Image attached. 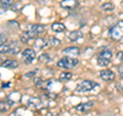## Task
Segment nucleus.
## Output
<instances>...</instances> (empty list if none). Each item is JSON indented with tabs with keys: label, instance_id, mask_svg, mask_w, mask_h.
Listing matches in <instances>:
<instances>
[{
	"label": "nucleus",
	"instance_id": "obj_32",
	"mask_svg": "<svg viewBox=\"0 0 123 116\" xmlns=\"http://www.w3.org/2000/svg\"><path fill=\"white\" fill-rule=\"evenodd\" d=\"M121 7H122V8H123V1L121 2Z\"/></svg>",
	"mask_w": 123,
	"mask_h": 116
},
{
	"label": "nucleus",
	"instance_id": "obj_1",
	"mask_svg": "<svg viewBox=\"0 0 123 116\" xmlns=\"http://www.w3.org/2000/svg\"><path fill=\"white\" fill-rule=\"evenodd\" d=\"M79 63V60L76 58H71V57H64L57 62V67L63 68V69H72L76 67Z\"/></svg>",
	"mask_w": 123,
	"mask_h": 116
},
{
	"label": "nucleus",
	"instance_id": "obj_33",
	"mask_svg": "<svg viewBox=\"0 0 123 116\" xmlns=\"http://www.w3.org/2000/svg\"><path fill=\"white\" fill-rule=\"evenodd\" d=\"M9 116H15V114H11V115H9Z\"/></svg>",
	"mask_w": 123,
	"mask_h": 116
},
{
	"label": "nucleus",
	"instance_id": "obj_5",
	"mask_svg": "<svg viewBox=\"0 0 123 116\" xmlns=\"http://www.w3.org/2000/svg\"><path fill=\"white\" fill-rule=\"evenodd\" d=\"M22 58L26 64H31L36 59V52L32 48H26L22 53Z\"/></svg>",
	"mask_w": 123,
	"mask_h": 116
},
{
	"label": "nucleus",
	"instance_id": "obj_22",
	"mask_svg": "<svg viewBox=\"0 0 123 116\" xmlns=\"http://www.w3.org/2000/svg\"><path fill=\"white\" fill-rule=\"evenodd\" d=\"M10 51V45L8 44H0V53H8Z\"/></svg>",
	"mask_w": 123,
	"mask_h": 116
},
{
	"label": "nucleus",
	"instance_id": "obj_14",
	"mask_svg": "<svg viewBox=\"0 0 123 116\" xmlns=\"http://www.w3.org/2000/svg\"><path fill=\"white\" fill-rule=\"evenodd\" d=\"M51 30L53 32H56V33H60V32H64L66 30V26L62 23H53L51 25Z\"/></svg>",
	"mask_w": 123,
	"mask_h": 116
},
{
	"label": "nucleus",
	"instance_id": "obj_26",
	"mask_svg": "<svg viewBox=\"0 0 123 116\" xmlns=\"http://www.w3.org/2000/svg\"><path fill=\"white\" fill-rule=\"evenodd\" d=\"M7 41V37L4 34H0V44H4Z\"/></svg>",
	"mask_w": 123,
	"mask_h": 116
},
{
	"label": "nucleus",
	"instance_id": "obj_31",
	"mask_svg": "<svg viewBox=\"0 0 123 116\" xmlns=\"http://www.w3.org/2000/svg\"><path fill=\"white\" fill-rule=\"evenodd\" d=\"M46 116H55V115L52 112H48V113H46Z\"/></svg>",
	"mask_w": 123,
	"mask_h": 116
},
{
	"label": "nucleus",
	"instance_id": "obj_6",
	"mask_svg": "<svg viewBox=\"0 0 123 116\" xmlns=\"http://www.w3.org/2000/svg\"><path fill=\"white\" fill-rule=\"evenodd\" d=\"M99 75L104 81H113L115 79V73L110 69H104L99 72Z\"/></svg>",
	"mask_w": 123,
	"mask_h": 116
},
{
	"label": "nucleus",
	"instance_id": "obj_28",
	"mask_svg": "<svg viewBox=\"0 0 123 116\" xmlns=\"http://www.w3.org/2000/svg\"><path fill=\"white\" fill-rule=\"evenodd\" d=\"M116 57H117V59H118L119 61L123 63V52H117Z\"/></svg>",
	"mask_w": 123,
	"mask_h": 116
},
{
	"label": "nucleus",
	"instance_id": "obj_30",
	"mask_svg": "<svg viewBox=\"0 0 123 116\" xmlns=\"http://www.w3.org/2000/svg\"><path fill=\"white\" fill-rule=\"evenodd\" d=\"M10 86V82H6V84H2V87H8Z\"/></svg>",
	"mask_w": 123,
	"mask_h": 116
},
{
	"label": "nucleus",
	"instance_id": "obj_21",
	"mask_svg": "<svg viewBox=\"0 0 123 116\" xmlns=\"http://www.w3.org/2000/svg\"><path fill=\"white\" fill-rule=\"evenodd\" d=\"M0 3L3 7L7 8V7H10L14 4V0H0Z\"/></svg>",
	"mask_w": 123,
	"mask_h": 116
},
{
	"label": "nucleus",
	"instance_id": "obj_27",
	"mask_svg": "<svg viewBox=\"0 0 123 116\" xmlns=\"http://www.w3.org/2000/svg\"><path fill=\"white\" fill-rule=\"evenodd\" d=\"M46 97L49 99V100H53L56 98V94H53V92H46Z\"/></svg>",
	"mask_w": 123,
	"mask_h": 116
},
{
	"label": "nucleus",
	"instance_id": "obj_12",
	"mask_svg": "<svg viewBox=\"0 0 123 116\" xmlns=\"http://www.w3.org/2000/svg\"><path fill=\"white\" fill-rule=\"evenodd\" d=\"M82 37H83V33L81 32V31H79V30L72 31V32H70L69 33V35H68V38L71 41H77L78 39H81Z\"/></svg>",
	"mask_w": 123,
	"mask_h": 116
},
{
	"label": "nucleus",
	"instance_id": "obj_17",
	"mask_svg": "<svg viewBox=\"0 0 123 116\" xmlns=\"http://www.w3.org/2000/svg\"><path fill=\"white\" fill-rule=\"evenodd\" d=\"M71 78H72V73H70V72H63V73H61L60 76H59V80L62 81V82L68 81Z\"/></svg>",
	"mask_w": 123,
	"mask_h": 116
},
{
	"label": "nucleus",
	"instance_id": "obj_20",
	"mask_svg": "<svg viewBox=\"0 0 123 116\" xmlns=\"http://www.w3.org/2000/svg\"><path fill=\"white\" fill-rule=\"evenodd\" d=\"M48 44L50 45V46H53V47H56V46H60L61 44V40L60 39H57V38L55 37H49V42H48Z\"/></svg>",
	"mask_w": 123,
	"mask_h": 116
},
{
	"label": "nucleus",
	"instance_id": "obj_10",
	"mask_svg": "<svg viewBox=\"0 0 123 116\" xmlns=\"http://www.w3.org/2000/svg\"><path fill=\"white\" fill-rule=\"evenodd\" d=\"M93 105H94V103L91 102V101L86 102V103H81V104H79V105L76 106V110L79 111V112H87L93 107Z\"/></svg>",
	"mask_w": 123,
	"mask_h": 116
},
{
	"label": "nucleus",
	"instance_id": "obj_18",
	"mask_svg": "<svg viewBox=\"0 0 123 116\" xmlns=\"http://www.w3.org/2000/svg\"><path fill=\"white\" fill-rule=\"evenodd\" d=\"M102 9L105 11H112L115 9V5L112 2H106L102 5Z\"/></svg>",
	"mask_w": 123,
	"mask_h": 116
},
{
	"label": "nucleus",
	"instance_id": "obj_7",
	"mask_svg": "<svg viewBox=\"0 0 123 116\" xmlns=\"http://www.w3.org/2000/svg\"><path fill=\"white\" fill-rule=\"evenodd\" d=\"M63 53L67 57H71L74 58L80 55V48L77 47V46H69V47H66L63 51Z\"/></svg>",
	"mask_w": 123,
	"mask_h": 116
},
{
	"label": "nucleus",
	"instance_id": "obj_2",
	"mask_svg": "<svg viewBox=\"0 0 123 116\" xmlns=\"http://www.w3.org/2000/svg\"><path fill=\"white\" fill-rule=\"evenodd\" d=\"M113 57V53L110 49H104L98 56V64L102 67H106L111 63V59Z\"/></svg>",
	"mask_w": 123,
	"mask_h": 116
},
{
	"label": "nucleus",
	"instance_id": "obj_8",
	"mask_svg": "<svg viewBox=\"0 0 123 116\" xmlns=\"http://www.w3.org/2000/svg\"><path fill=\"white\" fill-rule=\"evenodd\" d=\"M78 0H63L61 2V6L65 9H74L78 6Z\"/></svg>",
	"mask_w": 123,
	"mask_h": 116
},
{
	"label": "nucleus",
	"instance_id": "obj_29",
	"mask_svg": "<svg viewBox=\"0 0 123 116\" xmlns=\"http://www.w3.org/2000/svg\"><path fill=\"white\" fill-rule=\"evenodd\" d=\"M118 70H119V75H120V78L123 79V66H119Z\"/></svg>",
	"mask_w": 123,
	"mask_h": 116
},
{
	"label": "nucleus",
	"instance_id": "obj_9",
	"mask_svg": "<svg viewBox=\"0 0 123 116\" xmlns=\"http://www.w3.org/2000/svg\"><path fill=\"white\" fill-rule=\"evenodd\" d=\"M27 105L30 108H34V109H37V108H40L42 105V101L39 98H35V97H32V98H29L28 101H27Z\"/></svg>",
	"mask_w": 123,
	"mask_h": 116
},
{
	"label": "nucleus",
	"instance_id": "obj_4",
	"mask_svg": "<svg viewBox=\"0 0 123 116\" xmlns=\"http://www.w3.org/2000/svg\"><path fill=\"white\" fill-rule=\"evenodd\" d=\"M98 84L94 81L91 80H84L82 82H80L78 85L76 86V91L77 92H86V91H90L92 90L94 87H97Z\"/></svg>",
	"mask_w": 123,
	"mask_h": 116
},
{
	"label": "nucleus",
	"instance_id": "obj_19",
	"mask_svg": "<svg viewBox=\"0 0 123 116\" xmlns=\"http://www.w3.org/2000/svg\"><path fill=\"white\" fill-rule=\"evenodd\" d=\"M38 61L40 62V63H43V64H47L49 63L51 60H50V57H49L47 53H42V55L39 56L38 58Z\"/></svg>",
	"mask_w": 123,
	"mask_h": 116
},
{
	"label": "nucleus",
	"instance_id": "obj_15",
	"mask_svg": "<svg viewBox=\"0 0 123 116\" xmlns=\"http://www.w3.org/2000/svg\"><path fill=\"white\" fill-rule=\"evenodd\" d=\"M47 42H46L43 38H36V40H35V43H34V46L37 48V49H43L45 46H47Z\"/></svg>",
	"mask_w": 123,
	"mask_h": 116
},
{
	"label": "nucleus",
	"instance_id": "obj_11",
	"mask_svg": "<svg viewBox=\"0 0 123 116\" xmlns=\"http://www.w3.org/2000/svg\"><path fill=\"white\" fill-rule=\"evenodd\" d=\"M28 30L32 31V32H34L36 34V35H38V34H42L45 32V26L43 25H40V24H36V25H30L28 27Z\"/></svg>",
	"mask_w": 123,
	"mask_h": 116
},
{
	"label": "nucleus",
	"instance_id": "obj_16",
	"mask_svg": "<svg viewBox=\"0 0 123 116\" xmlns=\"http://www.w3.org/2000/svg\"><path fill=\"white\" fill-rule=\"evenodd\" d=\"M11 107V104L9 103V101H0V112L1 113H5L7 112Z\"/></svg>",
	"mask_w": 123,
	"mask_h": 116
},
{
	"label": "nucleus",
	"instance_id": "obj_3",
	"mask_svg": "<svg viewBox=\"0 0 123 116\" xmlns=\"http://www.w3.org/2000/svg\"><path fill=\"white\" fill-rule=\"evenodd\" d=\"M110 36L115 40H123V20L119 21L116 26L111 28Z\"/></svg>",
	"mask_w": 123,
	"mask_h": 116
},
{
	"label": "nucleus",
	"instance_id": "obj_24",
	"mask_svg": "<svg viewBox=\"0 0 123 116\" xmlns=\"http://www.w3.org/2000/svg\"><path fill=\"white\" fill-rule=\"evenodd\" d=\"M21 52V47L18 45H13V46H10V51H9V55H17V53H18Z\"/></svg>",
	"mask_w": 123,
	"mask_h": 116
},
{
	"label": "nucleus",
	"instance_id": "obj_13",
	"mask_svg": "<svg viewBox=\"0 0 123 116\" xmlns=\"http://www.w3.org/2000/svg\"><path fill=\"white\" fill-rule=\"evenodd\" d=\"M1 67L8 69H15L18 67V63L15 60H6L1 64Z\"/></svg>",
	"mask_w": 123,
	"mask_h": 116
},
{
	"label": "nucleus",
	"instance_id": "obj_23",
	"mask_svg": "<svg viewBox=\"0 0 123 116\" xmlns=\"http://www.w3.org/2000/svg\"><path fill=\"white\" fill-rule=\"evenodd\" d=\"M20 38H21V41H22V42H24V43H28L29 40H31V38H30V36L28 35L27 31H25V32H23V33L21 34Z\"/></svg>",
	"mask_w": 123,
	"mask_h": 116
},
{
	"label": "nucleus",
	"instance_id": "obj_25",
	"mask_svg": "<svg viewBox=\"0 0 123 116\" xmlns=\"http://www.w3.org/2000/svg\"><path fill=\"white\" fill-rule=\"evenodd\" d=\"M36 74H37V71H36V70H34V71H31V72L26 73L25 77H26V78H32V77H34Z\"/></svg>",
	"mask_w": 123,
	"mask_h": 116
}]
</instances>
